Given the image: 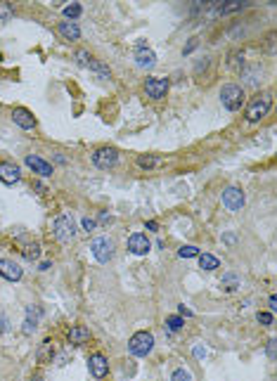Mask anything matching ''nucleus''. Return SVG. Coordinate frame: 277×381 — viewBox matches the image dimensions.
<instances>
[{
	"label": "nucleus",
	"mask_w": 277,
	"mask_h": 381,
	"mask_svg": "<svg viewBox=\"0 0 277 381\" xmlns=\"http://www.w3.org/2000/svg\"><path fill=\"white\" fill-rule=\"evenodd\" d=\"M221 102L228 111H237L242 107V102H244V90L237 83H228L221 90Z\"/></svg>",
	"instance_id": "nucleus-1"
},
{
	"label": "nucleus",
	"mask_w": 277,
	"mask_h": 381,
	"mask_svg": "<svg viewBox=\"0 0 277 381\" xmlns=\"http://www.w3.org/2000/svg\"><path fill=\"white\" fill-rule=\"evenodd\" d=\"M152 348H154V336L149 332H137V334H133L128 341V351L137 357L149 355Z\"/></svg>",
	"instance_id": "nucleus-2"
},
{
	"label": "nucleus",
	"mask_w": 277,
	"mask_h": 381,
	"mask_svg": "<svg viewBox=\"0 0 277 381\" xmlns=\"http://www.w3.org/2000/svg\"><path fill=\"white\" fill-rule=\"evenodd\" d=\"M52 234H55L60 242H69L76 234V225L69 215H57L52 220Z\"/></svg>",
	"instance_id": "nucleus-3"
},
{
	"label": "nucleus",
	"mask_w": 277,
	"mask_h": 381,
	"mask_svg": "<svg viewBox=\"0 0 277 381\" xmlns=\"http://www.w3.org/2000/svg\"><path fill=\"white\" fill-rule=\"evenodd\" d=\"M90 251H92V256H95V260L109 263L111 256H114V242H111L109 237H97V239H92Z\"/></svg>",
	"instance_id": "nucleus-4"
},
{
	"label": "nucleus",
	"mask_w": 277,
	"mask_h": 381,
	"mask_svg": "<svg viewBox=\"0 0 277 381\" xmlns=\"http://www.w3.org/2000/svg\"><path fill=\"white\" fill-rule=\"evenodd\" d=\"M244 202H246V197L240 187L232 185V187H225V190H223V206L228 211H242Z\"/></svg>",
	"instance_id": "nucleus-5"
},
{
	"label": "nucleus",
	"mask_w": 277,
	"mask_h": 381,
	"mask_svg": "<svg viewBox=\"0 0 277 381\" xmlns=\"http://www.w3.org/2000/svg\"><path fill=\"white\" fill-rule=\"evenodd\" d=\"M270 111V97L268 95H263V97H256L251 102V105L246 107V121H261V118L265 116Z\"/></svg>",
	"instance_id": "nucleus-6"
},
{
	"label": "nucleus",
	"mask_w": 277,
	"mask_h": 381,
	"mask_svg": "<svg viewBox=\"0 0 277 381\" xmlns=\"http://www.w3.org/2000/svg\"><path fill=\"white\" fill-rule=\"evenodd\" d=\"M92 164L97 168H114L118 164V152L114 147H102L92 154Z\"/></svg>",
	"instance_id": "nucleus-7"
},
{
	"label": "nucleus",
	"mask_w": 277,
	"mask_h": 381,
	"mask_svg": "<svg viewBox=\"0 0 277 381\" xmlns=\"http://www.w3.org/2000/svg\"><path fill=\"white\" fill-rule=\"evenodd\" d=\"M168 86H171L168 78H147L145 92H147V97H152V99H161V97H166Z\"/></svg>",
	"instance_id": "nucleus-8"
},
{
	"label": "nucleus",
	"mask_w": 277,
	"mask_h": 381,
	"mask_svg": "<svg viewBox=\"0 0 277 381\" xmlns=\"http://www.w3.org/2000/svg\"><path fill=\"white\" fill-rule=\"evenodd\" d=\"M12 121L17 123L19 128H24V130L36 128V116H33L29 109H24V107H14V109H12Z\"/></svg>",
	"instance_id": "nucleus-9"
},
{
	"label": "nucleus",
	"mask_w": 277,
	"mask_h": 381,
	"mask_svg": "<svg viewBox=\"0 0 277 381\" xmlns=\"http://www.w3.org/2000/svg\"><path fill=\"white\" fill-rule=\"evenodd\" d=\"M19 178H22V171H19L17 164H12V161H3L0 164V180L5 185L19 183Z\"/></svg>",
	"instance_id": "nucleus-10"
},
{
	"label": "nucleus",
	"mask_w": 277,
	"mask_h": 381,
	"mask_svg": "<svg viewBox=\"0 0 277 381\" xmlns=\"http://www.w3.org/2000/svg\"><path fill=\"white\" fill-rule=\"evenodd\" d=\"M152 249V244H149V239L145 237V234H130L128 237V251L135 253V256H145V253Z\"/></svg>",
	"instance_id": "nucleus-11"
},
{
	"label": "nucleus",
	"mask_w": 277,
	"mask_h": 381,
	"mask_svg": "<svg viewBox=\"0 0 277 381\" xmlns=\"http://www.w3.org/2000/svg\"><path fill=\"white\" fill-rule=\"evenodd\" d=\"M88 367H90V374L95 376V379H102V376H107L109 363H107V357L102 355V353H95V355H90V360H88Z\"/></svg>",
	"instance_id": "nucleus-12"
},
{
	"label": "nucleus",
	"mask_w": 277,
	"mask_h": 381,
	"mask_svg": "<svg viewBox=\"0 0 277 381\" xmlns=\"http://www.w3.org/2000/svg\"><path fill=\"white\" fill-rule=\"evenodd\" d=\"M0 277H5L10 282H17V279H22V268L14 260L0 258Z\"/></svg>",
	"instance_id": "nucleus-13"
},
{
	"label": "nucleus",
	"mask_w": 277,
	"mask_h": 381,
	"mask_svg": "<svg viewBox=\"0 0 277 381\" xmlns=\"http://www.w3.org/2000/svg\"><path fill=\"white\" fill-rule=\"evenodd\" d=\"M26 166L33 168V171L41 173V175H45V178H48V175H52V166H50L45 159L36 156V154H29V156H26Z\"/></svg>",
	"instance_id": "nucleus-14"
},
{
	"label": "nucleus",
	"mask_w": 277,
	"mask_h": 381,
	"mask_svg": "<svg viewBox=\"0 0 277 381\" xmlns=\"http://www.w3.org/2000/svg\"><path fill=\"white\" fill-rule=\"evenodd\" d=\"M135 64L142 69H152L154 64H156V55H154L149 48H145V45H140L135 52Z\"/></svg>",
	"instance_id": "nucleus-15"
},
{
	"label": "nucleus",
	"mask_w": 277,
	"mask_h": 381,
	"mask_svg": "<svg viewBox=\"0 0 277 381\" xmlns=\"http://www.w3.org/2000/svg\"><path fill=\"white\" fill-rule=\"evenodd\" d=\"M41 317H43V310L38 306H29L26 308V322H24V334H31L33 329H36V325L41 322Z\"/></svg>",
	"instance_id": "nucleus-16"
},
{
	"label": "nucleus",
	"mask_w": 277,
	"mask_h": 381,
	"mask_svg": "<svg viewBox=\"0 0 277 381\" xmlns=\"http://www.w3.org/2000/svg\"><path fill=\"white\" fill-rule=\"evenodd\" d=\"M69 344L71 346H81V344H86L88 338H90V329L88 327H83V325H76V327H71L69 329Z\"/></svg>",
	"instance_id": "nucleus-17"
},
{
	"label": "nucleus",
	"mask_w": 277,
	"mask_h": 381,
	"mask_svg": "<svg viewBox=\"0 0 277 381\" xmlns=\"http://www.w3.org/2000/svg\"><path fill=\"white\" fill-rule=\"evenodd\" d=\"M57 31H60V36L64 38V41H78L81 38V29L76 22H60Z\"/></svg>",
	"instance_id": "nucleus-18"
},
{
	"label": "nucleus",
	"mask_w": 277,
	"mask_h": 381,
	"mask_svg": "<svg viewBox=\"0 0 277 381\" xmlns=\"http://www.w3.org/2000/svg\"><path fill=\"white\" fill-rule=\"evenodd\" d=\"M52 355H55V346H52L50 338H45L41 344V348H38V360L41 363H52Z\"/></svg>",
	"instance_id": "nucleus-19"
},
{
	"label": "nucleus",
	"mask_w": 277,
	"mask_h": 381,
	"mask_svg": "<svg viewBox=\"0 0 277 381\" xmlns=\"http://www.w3.org/2000/svg\"><path fill=\"white\" fill-rule=\"evenodd\" d=\"M161 159L159 156H152V154H140L137 156V166L140 168H154V166H159Z\"/></svg>",
	"instance_id": "nucleus-20"
},
{
	"label": "nucleus",
	"mask_w": 277,
	"mask_h": 381,
	"mask_svg": "<svg viewBox=\"0 0 277 381\" xmlns=\"http://www.w3.org/2000/svg\"><path fill=\"white\" fill-rule=\"evenodd\" d=\"M199 265H202L204 270H215L221 263H218V258L211 256V253H199Z\"/></svg>",
	"instance_id": "nucleus-21"
},
{
	"label": "nucleus",
	"mask_w": 277,
	"mask_h": 381,
	"mask_svg": "<svg viewBox=\"0 0 277 381\" xmlns=\"http://www.w3.org/2000/svg\"><path fill=\"white\" fill-rule=\"evenodd\" d=\"M88 67H90L92 71H95V74H100V78H111V71L105 67V64H102V62L90 59V64H88Z\"/></svg>",
	"instance_id": "nucleus-22"
},
{
	"label": "nucleus",
	"mask_w": 277,
	"mask_h": 381,
	"mask_svg": "<svg viewBox=\"0 0 277 381\" xmlns=\"http://www.w3.org/2000/svg\"><path fill=\"white\" fill-rule=\"evenodd\" d=\"M38 256H41V246L33 242V244H29V246H24V258H29V260H36Z\"/></svg>",
	"instance_id": "nucleus-23"
},
{
	"label": "nucleus",
	"mask_w": 277,
	"mask_h": 381,
	"mask_svg": "<svg viewBox=\"0 0 277 381\" xmlns=\"http://www.w3.org/2000/svg\"><path fill=\"white\" fill-rule=\"evenodd\" d=\"M221 284H223V287H225L228 291H234V289H237V284H240V277H237V275H225Z\"/></svg>",
	"instance_id": "nucleus-24"
},
{
	"label": "nucleus",
	"mask_w": 277,
	"mask_h": 381,
	"mask_svg": "<svg viewBox=\"0 0 277 381\" xmlns=\"http://www.w3.org/2000/svg\"><path fill=\"white\" fill-rule=\"evenodd\" d=\"M178 256L180 258H194V256H199V249L197 246H192V244H187V246H183L178 251Z\"/></svg>",
	"instance_id": "nucleus-25"
},
{
	"label": "nucleus",
	"mask_w": 277,
	"mask_h": 381,
	"mask_svg": "<svg viewBox=\"0 0 277 381\" xmlns=\"http://www.w3.org/2000/svg\"><path fill=\"white\" fill-rule=\"evenodd\" d=\"M81 12H83V7H81L78 3H74V5H67V7H64V17H69V19L81 17Z\"/></svg>",
	"instance_id": "nucleus-26"
},
{
	"label": "nucleus",
	"mask_w": 277,
	"mask_h": 381,
	"mask_svg": "<svg viewBox=\"0 0 277 381\" xmlns=\"http://www.w3.org/2000/svg\"><path fill=\"white\" fill-rule=\"evenodd\" d=\"M183 325H185V320H183V317H178V315H171V317H166V327L171 329V332H178Z\"/></svg>",
	"instance_id": "nucleus-27"
},
{
	"label": "nucleus",
	"mask_w": 277,
	"mask_h": 381,
	"mask_svg": "<svg viewBox=\"0 0 277 381\" xmlns=\"http://www.w3.org/2000/svg\"><path fill=\"white\" fill-rule=\"evenodd\" d=\"M244 7V3H240V0H230L228 5H221V12L223 14H230V12H237V10H242Z\"/></svg>",
	"instance_id": "nucleus-28"
},
{
	"label": "nucleus",
	"mask_w": 277,
	"mask_h": 381,
	"mask_svg": "<svg viewBox=\"0 0 277 381\" xmlns=\"http://www.w3.org/2000/svg\"><path fill=\"white\" fill-rule=\"evenodd\" d=\"M171 381H192V374L187 372V369H175L171 376Z\"/></svg>",
	"instance_id": "nucleus-29"
},
{
	"label": "nucleus",
	"mask_w": 277,
	"mask_h": 381,
	"mask_svg": "<svg viewBox=\"0 0 277 381\" xmlns=\"http://www.w3.org/2000/svg\"><path fill=\"white\" fill-rule=\"evenodd\" d=\"M12 17V5L10 3H0V22H7Z\"/></svg>",
	"instance_id": "nucleus-30"
},
{
	"label": "nucleus",
	"mask_w": 277,
	"mask_h": 381,
	"mask_svg": "<svg viewBox=\"0 0 277 381\" xmlns=\"http://www.w3.org/2000/svg\"><path fill=\"white\" fill-rule=\"evenodd\" d=\"M76 59H78V64H81V67H88V64H90V59H92V57L88 55L86 50H78V52H76Z\"/></svg>",
	"instance_id": "nucleus-31"
},
{
	"label": "nucleus",
	"mask_w": 277,
	"mask_h": 381,
	"mask_svg": "<svg viewBox=\"0 0 277 381\" xmlns=\"http://www.w3.org/2000/svg\"><path fill=\"white\" fill-rule=\"evenodd\" d=\"M256 320H259L261 325H272V315L270 313H259L256 315Z\"/></svg>",
	"instance_id": "nucleus-32"
},
{
	"label": "nucleus",
	"mask_w": 277,
	"mask_h": 381,
	"mask_svg": "<svg viewBox=\"0 0 277 381\" xmlns=\"http://www.w3.org/2000/svg\"><path fill=\"white\" fill-rule=\"evenodd\" d=\"M83 228H86V232L95 230V220H92V218H83Z\"/></svg>",
	"instance_id": "nucleus-33"
},
{
	"label": "nucleus",
	"mask_w": 277,
	"mask_h": 381,
	"mask_svg": "<svg viewBox=\"0 0 277 381\" xmlns=\"http://www.w3.org/2000/svg\"><path fill=\"white\" fill-rule=\"evenodd\" d=\"M268 355L275 360V341H270V344H268Z\"/></svg>",
	"instance_id": "nucleus-34"
},
{
	"label": "nucleus",
	"mask_w": 277,
	"mask_h": 381,
	"mask_svg": "<svg viewBox=\"0 0 277 381\" xmlns=\"http://www.w3.org/2000/svg\"><path fill=\"white\" fill-rule=\"evenodd\" d=\"M7 329V320H5V315L0 313V332H5Z\"/></svg>",
	"instance_id": "nucleus-35"
},
{
	"label": "nucleus",
	"mask_w": 277,
	"mask_h": 381,
	"mask_svg": "<svg viewBox=\"0 0 277 381\" xmlns=\"http://www.w3.org/2000/svg\"><path fill=\"white\" fill-rule=\"evenodd\" d=\"M180 315H185V317H192V310H187L185 306H180Z\"/></svg>",
	"instance_id": "nucleus-36"
},
{
	"label": "nucleus",
	"mask_w": 277,
	"mask_h": 381,
	"mask_svg": "<svg viewBox=\"0 0 277 381\" xmlns=\"http://www.w3.org/2000/svg\"><path fill=\"white\" fill-rule=\"evenodd\" d=\"M275 308H277V298H275V296H270V310H275Z\"/></svg>",
	"instance_id": "nucleus-37"
},
{
	"label": "nucleus",
	"mask_w": 277,
	"mask_h": 381,
	"mask_svg": "<svg viewBox=\"0 0 277 381\" xmlns=\"http://www.w3.org/2000/svg\"><path fill=\"white\" fill-rule=\"evenodd\" d=\"M145 228H149V230H156V223H154V220H149V223H145Z\"/></svg>",
	"instance_id": "nucleus-38"
}]
</instances>
